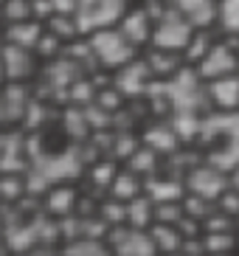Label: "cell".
I'll list each match as a JSON object with an SVG mask.
<instances>
[{"instance_id": "obj_1", "label": "cell", "mask_w": 239, "mask_h": 256, "mask_svg": "<svg viewBox=\"0 0 239 256\" xmlns=\"http://www.w3.org/2000/svg\"><path fill=\"white\" fill-rule=\"evenodd\" d=\"M90 54L96 56L104 68H124L127 62H132L135 46L124 37V31L116 28H98L90 37Z\"/></svg>"}, {"instance_id": "obj_2", "label": "cell", "mask_w": 239, "mask_h": 256, "mask_svg": "<svg viewBox=\"0 0 239 256\" xmlns=\"http://www.w3.org/2000/svg\"><path fill=\"white\" fill-rule=\"evenodd\" d=\"M194 26L188 23L186 17L180 14L178 8L166 12L155 20V28H152V46L164 48V51H186V46L194 37Z\"/></svg>"}, {"instance_id": "obj_3", "label": "cell", "mask_w": 239, "mask_h": 256, "mask_svg": "<svg viewBox=\"0 0 239 256\" xmlns=\"http://www.w3.org/2000/svg\"><path fill=\"white\" fill-rule=\"evenodd\" d=\"M74 17L79 31L110 28L116 20L124 17V0H79Z\"/></svg>"}, {"instance_id": "obj_4", "label": "cell", "mask_w": 239, "mask_h": 256, "mask_svg": "<svg viewBox=\"0 0 239 256\" xmlns=\"http://www.w3.org/2000/svg\"><path fill=\"white\" fill-rule=\"evenodd\" d=\"M228 186H231V174L217 169V166H211L208 160L188 169V178H186L188 194H197L202 200H208V203H217Z\"/></svg>"}, {"instance_id": "obj_5", "label": "cell", "mask_w": 239, "mask_h": 256, "mask_svg": "<svg viewBox=\"0 0 239 256\" xmlns=\"http://www.w3.org/2000/svg\"><path fill=\"white\" fill-rule=\"evenodd\" d=\"M197 74H200L202 82L239 74V51L231 42H214L211 51L197 62Z\"/></svg>"}, {"instance_id": "obj_6", "label": "cell", "mask_w": 239, "mask_h": 256, "mask_svg": "<svg viewBox=\"0 0 239 256\" xmlns=\"http://www.w3.org/2000/svg\"><path fill=\"white\" fill-rule=\"evenodd\" d=\"M112 250L116 256H155L158 254V245L152 240V234H146L144 228H116L112 231Z\"/></svg>"}, {"instance_id": "obj_7", "label": "cell", "mask_w": 239, "mask_h": 256, "mask_svg": "<svg viewBox=\"0 0 239 256\" xmlns=\"http://www.w3.org/2000/svg\"><path fill=\"white\" fill-rule=\"evenodd\" d=\"M79 158H76L74 152H65V155H54V158H42L37 164V172H34V180L31 186L34 188H42L45 183H54L56 178H74L79 174Z\"/></svg>"}, {"instance_id": "obj_8", "label": "cell", "mask_w": 239, "mask_h": 256, "mask_svg": "<svg viewBox=\"0 0 239 256\" xmlns=\"http://www.w3.org/2000/svg\"><path fill=\"white\" fill-rule=\"evenodd\" d=\"M206 96L214 110H222V113L239 110V74L206 82Z\"/></svg>"}, {"instance_id": "obj_9", "label": "cell", "mask_w": 239, "mask_h": 256, "mask_svg": "<svg viewBox=\"0 0 239 256\" xmlns=\"http://www.w3.org/2000/svg\"><path fill=\"white\" fill-rule=\"evenodd\" d=\"M174 8L194 28H208L211 23H220V0H174Z\"/></svg>"}, {"instance_id": "obj_10", "label": "cell", "mask_w": 239, "mask_h": 256, "mask_svg": "<svg viewBox=\"0 0 239 256\" xmlns=\"http://www.w3.org/2000/svg\"><path fill=\"white\" fill-rule=\"evenodd\" d=\"M118 79H116V88L118 93H127V96H138V93H146L150 90V82H152V70L146 62H127L124 68H118Z\"/></svg>"}, {"instance_id": "obj_11", "label": "cell", "mask_w": 239, "mask_h": 256, "mask_svg": "<svg viewBox=\"0 0 239 256\" xmlns=\"http://www.w3.org/2000/svg\"><path fill=\"white\" fill-rule=\"evenodd\" d=\"M0 68H3V76H6V79H22V76H28L31 68H34V62H31V56H28V48L6 42L3 51H0Z\"/></svg>"}, {"instance_id": "obj_12", "label": "cell", "mask_w": 239, "mask_h": 256, "mask_svg": "<svg viewBox=\"0 0 239 256\" xmlns=\"http://www.w3.org/2000/svg\"><path fill=\"white\" fill-rule=\"evenodd\" d=\"M152 28H155V23H152L150 12H144V8H135V12L121 17V31L132 46L152 42Z\"/></svg>"}, {"instance_id": "obj_13", "label": "cell", "mask_w": 239, "mask_h": 256, "mask_svg": "<svg viewBox=\"0 0 239 256\" xmlns=\"http://www.w3.org/2000/svg\"><path fill=\"white\" fill-rule=\"evenodd\" d=\"M146 197L152 203H183L188 188L183 186V180H172V178H152L146 180Z\"/></svg>"}, {"instance_id": "obj_14", "label": "cell", "mask_w": 239, "mask_h": 256, "mask_svg": "<svg viewBox=\"0 0 239 256\" xmlns=\"http://www.w3.org/2000/svg\"><path fill=\"white\" fill-rule=\"evenodd\" d=\"M144 144H146L150 150L160 152V155H172L180 146V138H178L172 124H155V127H150L144 132Z\"/></svg>"}, {"instance_id": "obj_15", "label": "cell", "mask_w": 239, "mask_h": 256, "mask_svg": "<svg viewBox=\"0 0 239 256\" xmlns=\"http://www.w3.org/2000/svg\"><path fill=\"white\" fill-rule=\"evenodd\" d=\"M150 234H152V240H155L158 250H164V254H180V250H183L186 236H183V231H180L178 226H169V222H155Z\"/></svg>"}, {"instance_id": "obj_16", "label": "cell", "mask_w": 239, "mask_h": 256, "mask_svg": "<svg viewBox=\"0 0 239 256\" xmlns=\"http://www.w3.org/2000/svg\"><path fill=\"white\" fill-rule=\"evenodd\" d=\"M146 65H150L152 76H164V79H172V76L183 68L178 51H164V48H155V51L150 54Z\"/></svg>"}, {"instance_id": "obj_17", "label": "cell", "mask_w": 239, "mask_h": 256, "mask_svg": "<svg viewBox=\"0 0 239 256\" xmlns=\"http://www.w3.org/2000/svg\"><path fill=\"white\" fill-rule=\"evenodd\" d=\"M127 222L132 228H146L150 222H155V203L150 197H135L127 203Z\"/></svg>"}, {"instance_id": "obj_18", "label": "cell", "mask_w": 239, "mask_h": 256, "mask_svg": "<svg viewBox=\"0 0 239 256\" xmlns=\"http://www.w3.org/2000/svg\"><path fill=\"white\" fill-rule=\"evenodd\" d=\"M141 180H138V174L130 169V172L124 174H116V180L110 183V192L116 200H121V203H130V200H135V197L141 194Z\"/></svg>"}, {"instance_id": "obj_19", "label": "cell", "mask_w": 239, "mask_h": 256, "mask_svg": "<svg viewBox=\"0 0 239 256\" xmlns=\"http://www.w3.org/2000/svg\"><path fill=\"white\" fill-rule=\"evenodd\" d=\"M8 42H12V46H20V48H34L40 42V37H42V34H40V26H34V23H26V20H22V23H14L12 26V28H8Z\"/></svg>"}, {"instance_id": "obj_20", "label": "cell", "mask_w": 239, "mask_h": 256, "mask_svg": "<svg viewBox=\"0 0 239 256\" xmlns=\"http://www.w3.org/2000/svg\"><path fill=\"white\" fill-rule=\"evenodd\" d=\"M211 37H208V31L206 28H197L194 31V37H192V42L186 46V51H183V56H186V62H192V68H197V62L206 56V54L211 51Z\"/></svg>"}, {"instance_id": "obj_21", "label": "cell", "mask_w": 239, "mask_h": 256, "mask_svg": "<svg viewBox=\"0 0 239 256\" xmlns=\"http://www.w3.org/2000/svg\"><path fill=\"white\" fill-rule=\"evenodd\" d=\"M220 26L239 40V0H220Z\"/></svg>"}, {"instance_id": "obj_22", "label": "cell", "mask_w": 239, "mask_h": 256, "mask_svg": "<svg viewBox=\"0 0 239 256\" xmlns=\"http://www.w3.org/2000/svg\"><path fill=\"white\" fill-rule=\"evenodd\" d=\"M202 245H206V250L214 256V254H228V250L236 245V240H234L231 231H208L202 236Z\"/></svg>"}, {"instance_id": "obj_23", "label": "cell", "mask_w": 239, "mask_h": 256, "mask_svg": "<svg viewBox=\"0 0 239 256\" xmlns=\"http://www.w3.org/2000/svg\"><path fill=\"white\" fill-rule=\"evenodd\" d=\"M155 160H158V152L150 150V146H144V150H135L130 155V169L135 174H152L155 172Z\"/></svg>"}, {"instance_id": "obj_24", "label": "cell", "mask_w": 239, "mask_h": 256, "mask_svg": "<svg viewBox=\"0 0 239 256\" xmlns=\"http://www.w3.org/2000/svg\"><path fill=\"white\" fill-rule=\"evenodd\" d=\"M102 220L110 222V226H121V222H127V203H121L112 197V203L102 206Z\"/></svg>"}, {"instance_id": "obj_25", "label": "cell", "mask_w": 239, "mask_h": 256, "mask_svg": "<svg viewBox=\"0 0 239 256\" xmlns=\"http://www.w3.org/2000/svg\"><path fill=\"white\" fill-rule=\"evenodd\" d=\"M68 256H110L96 240H82V242H74L70 248L65 250Z\"/></svg>"}, {"instance_id": "obj_26", "label": "cell", "mask_w": 239, "mask_h": 256, "mask_svg": "<svg viewBox=\"0 0 239 256\" xmlns=\"http://www.w3.org/2000/svg\"><path fill=\"white\" fill-rule=\"evenodd\" d=\"M48 206H51V211H56V214H68L70 206H74V192H70V188H54Z\"/></svg>"}, {"instance_id": "obj_27", "label": "cell", "mask_w": 239, "mask_h": 256, "mask_svg": "<svg viewBox=\"0 0 239 256\" xmlns=\"http://www.w3.org/2000/svg\"><path fill=\"white\" fill-rule=\"evenodd\" d=\"M3 104H14V113H17V118H20V113H22V90H17V88L3 90ZM0 116H3V121L12 118V116H8V107H3Z\"/></svg>"}, {"instance_id": "obj_28", "label": "cell", "mask_w": 239, "mask_h": 256, "mask_svg": "<svg viewBox=\"0 0 239 256\" xmlns=\"http://www.w3.org/2000/svg\"><path fill=\"white\" fill-rule=\"evenodd\" d=\"M3 14H6L8 20H14V23H22V20L28 17V3H26V0H6Z\"/></svg>"}, {"instance_id": "obj_29", "label": "cell", "mask_w": 239, "mask_h": 256, "mask_svg": "<svg viewBox=\"0 0 239 256\" xmlns=\"http://www.w3.org/2000/svg\"><path fill=\"white\" fill-rule=\"evenodd\" d=\"M93 178H96V183H107V186H110V183L116 180V169H112L110 164H98Z\"/></svg>"}, {"instance_id": "obj_30", "label": "cell", "mask_w": 239, "mask_h": 256, "mask_svg": "<svg viewBox=\"0 0 239 256\" xmlns=\"http://www.w3.org/2000/svg\"><path fill=\"white\" fill-rule=\"evenodd\" d=\"M68 130H70L74 136H84V130H88L84 116L82 113H68Z\"/></svg>"}, {"instance_id": "obj_31", "label": "cell", "mask_w": 239, "mask_h": 256, "mask_svg": "<svg viewBox=\"0 0 239 256\" xmlns=\"http://www.w3.org/2000/svg\"><path fill=\"white\" fill-rule=\"evenodd\" d=\"M118 98H121V93H102V96H98V104L112 110V107H118Z\"/></svg>"}, {"instance_id": "obj_32", "label": "cell", "mask_w": 239, "mask_h": 256, "mask_svg": "<svg viewBox=\"0 0 239 256\" xmlns=\"http://www.w3.org/2000/svg\"><path fill=\"white\" fill-rule=\"evenodd\" d=\"M231 186H234V188H239V166L231 172Z\"/></svg>"}, {"instance_id": "obj_33", "label": "cell", "mask_w": 239, "mask_h": 256, "mask_svg": "<svg viewBox=\"0 0 239 256\" xmlns=\"http://www.w3.org/2000/svg\"><path fill=\"white\" fill-rule=\"evenodd\" d=\"M214 256H231V254H214Z\"/></svg>"}]
</instances>
